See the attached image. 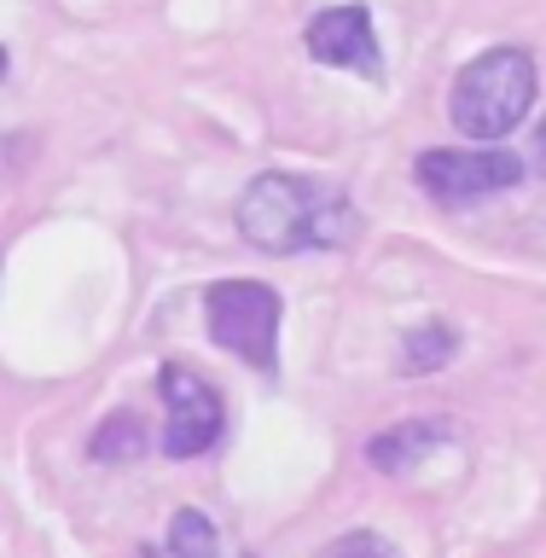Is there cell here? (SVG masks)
<instances>
[{
    "label": "cell",
    "instance_id": "cell-7",
    "mask_svg": "<svg viewBox=\"0 0 546 558\" xmlns=\"http://www.w3.org/2000/svg\"><path fill=\"white\" fill-rule=\"evenodd\" d=\"M453 442V418L448 413H425V418H401V425L390 430H378L373 442H366V465H378V471H413V465H425L436 448H448Z\"/></svg>",
    "mask_w": 546,
    "mask_h": 558
},
{
    "label": "cell",
    "instance_id": "cell-14",
    "mask_svg": "<svg viewBox=\"0 0 546 558\" xmlns=\"http://www.w3.org/2000/svg\"><path fill=\"white\" fill-rule=\"evenodd\" d=\"M0 76H7V47H0Z\"/></svg>",
    "mask_w": 546,
    "mask_h": 558
},
{
    "label": "cell",
    "instance_id": "cell-3",
    "mask_svg": "<svg viewBox=\"0 0 546 558\" xmlns=\"http://www.w3.org/2000/svg\"><path fill=\"white\" fill-rule=\"evenodd\" d=\"M279 303L274 286H262V279H216V286L204 291V326L209 338H216L227 355H239L251 373H279Z\"/></svg>",
    "mask_w": 546,
    "mask_h": 558
},
{
    "label": "cell",
    "instance_id": "cell-9",
    "mask_svg": "<svg viewBox=\"0 0 546 558\" xmlns=\"http://www.w3.org/2000/svg\"><path fill=\"white\" fill-rule=\"evenodd\" d=\"M146 448H151V430L139 413H111L87 436V460H99V465H134Z\"/></svg>",
    "mask_w": 546,
    "mask_h": 558
},
{
    "label": "cell",
    "instance_id": "cell-2",
    "mask_svg": "<svg viewBox=\"0 0 546 558\" xmlns=\"http://www.w3.org/2000/svg\"><path fill=\"white\" fill-rule=\"evenodd\" d=\"M535 94H541L535 52L506 41V47H488L483 59H471L460 76H453L448 117H453V129H460V140L500 146V140L535 111Z\"/></svg>",
    "mask_w": 546,
    "mask_h": 558
},
{
    "label": "cell",
    "instance_id": "cell-5",
    "mask_svg": "<svg viewBox=\"0 0 546 558\" xmlns=\"http://www.w3.org/2000/svg\"><path fill=\"white\" fill-rule=\"evenodd\" d=\"M157 396H163V408H169V425L157 436V448H163L169 460H198V453H209L221 442L227 408H221L216 384L204 373H192L181 361H163L157 366Z\"/></svg>",
    "mask_w": 546,
    "mask_h": 558
},
{
    "label": "cell",
    "instance_id": "cell-4",
    "mask_svg": "<svg viewBox=\"0 0 546 558\" xmlns=\"http://www.w3.org/2000/svg\"><path fill=\"white\" fill-rule=\"evenodd\" d=\"M413 174L430 204L465 209V204H483V198H500V192L523 186L530 163L506 146H436V151H418Z\"/></svg>",
    "mask_w": 546,
    "mask_h": 558
},
{
    "label": "cell",
    "instance_id": "cell-12",
    "mask_svg": "<svg viewBox=\"0 0 546 558\" xmlns=\"http://www.w3.org/2000/svg\"><path fill=\"white\" fill-rule=\"evenodd\" d=\"M535 169L546 174V122H541V129H535Z\"/></svg>",
    "mask_w": 546,
    "mask_h": 558
},
{
    "label": "cell",
    "instance_id": "cell-1",
    "mask_svg": "<svg viewBox=\"0 0 546 558\" xmlns=\"http://www.w3.org/2000/svg\"><path fill=\"white\" fill-rule=\"evenodd\" d=\"M233 221L244 244L268 256H303V251H343L361 233V209L349 204L343 186L314 181V174L268 169L239 192Z\"/></svg>",
    "mask_w": 546,
    "mask_h": 558
},
{
    "label": "cell",
    "instance_id": "cell-10",
    "mask_svg": "<svg viewBox=\"0 0 546 558\" xmlns=\"http://www.w3.org/2000/svg\"><path fill=\"white\" fill-rule=\"evenodd\" d=\"M169 558H216L221 547V535H216V523H209L198 506H181V512L169 518Z\"/></svg>",
    "mask_w": 546,
    "mask_h": 558
},
{
    "label": "cell",
    "instance_id": "cell-8",
    "mask_svg": "<svg viewBox=\"0 0 546 558\" xmlns=\"http://www.w3.org/2000/svg\"><path fill=\"white\" fill-rule=\"evenodd\" d=\"M453 349H460V331H453L448 320H425V326H413L408 338H401L396 373L401 378H430L453 361Z\"/></svg>",
    "mask_w": 546,
    "mask_h": 558
},
{
    "label": "cell",
    "instance_id": "cell-6",
    "mask_svg": "<svg viewBox=\"0 0 546 558\" xmlns=\"http://www.w3.org/2000/svg\"><path fill=\"white\" fill-rule=\"evenodd\" d=\"M303 47L314 64H331V70H355V76H384V59H378V35H373V17L366 7H326L308 17L303 29Z\"/></svg>",
    "mask_w": 546,
    "mask_h": 558
},
{
    "label": "cell",
    "instance_id": "cell-13",
    "mask_svg": "<svg viewBox=\"0 0 546 558\" xmlns=\"http://www.w3.org/2000/svg\"><path fill=\"white\" fill-rule=\"evenodd\" d=\"M134 558H169V547H134Z\"/></svg>",
    "mask_w": 546,
    "mask_h": 558
},
{
    "label": "cell",
    "instance_id": "cell-11",
    "mask_svg": "<svg viewBox=\"0 0 546 558\" xmlns=\"http://www.w3.org/2000/svg\"><path fill=\"white\" fill-rule=\"evenodd\" d=\"M320 558H401V553H396L378 530H349V535H338V541H326Z\"/></svg>",
    "mask_w": 546,
    "mask_h": 558
}]
</instances>
